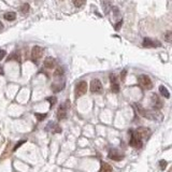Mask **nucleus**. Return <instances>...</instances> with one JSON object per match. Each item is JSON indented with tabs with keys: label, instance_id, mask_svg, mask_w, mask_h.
Wrapping results in <instances>:
<instances>
[{
	"label": "nucleus",
	"instance_id": "obj_1",
	"mask_svg": "<svg viewBox=\"0 0 172 172\" xmlns=\"http://www.w3.org/2000/svg\"><path fill=\"white\" fill-rule=\"evenodd\" d=\"M130 141L129 144L132 146V148H139L142 146V138L140 137V134L137 132V130H130Z\"/></svg>",
	"mask_w": 172,
	"mask_h": 172
},
{
	"label": "nucleus",
	"instance_id": "obj_2",
	"mask_svg": "<svg viewBox=\"0 0 172 172\" xmlns=\"http://www.w3.org/2000/svg\"><path fill=\"white\" fill-rule=\"evenodd\" d=\"M138 81H139L140 86L143 87L144 89H152L153 88L152 80L150 79V76H148L146 74H141V75L138 78Z\"/></svg>",
	"mask_w": 172,
	"mask_h": 172
},
{
	"label": "nucleus",
	"instance_id": "obj_3",
	"mask_svg": "<svg viewBox=\"0 0 172 172\" xmlns=\"http://www.w3.org/2000/svg\"><path fill=\"white\" fill-rule=\"evenodd\" d=\"M86 92H87V83L85 81H81L76 84V86H75V97L76 98L85 95Z\"/></svg>",
	"mask_w": 172,
	"mask_h": 172
},
{
	"label": "nucleus",
	"instance_id": "obj_4",
	"mask_svg": "<svg viewBox=\"0 0 172 172\" xmlns=\"http://www.w3.org/2000/svg\"><path fill=\"white\" fill-rule=\"evenodd\" d=\"M43 54V49L39 46V45H34L32 49H31V59L32 61H34L36 64H38V60L42 57Z\"/></svg>",
	"mask_w": 172,
	"mask_h": 172
},
{
	"label": "nucleus",
	"instance_id": "obj_5",
	"mask_svg": "<svg viewBox=\"0 0 172 172\" xmlns=\"http://www.w3.org/2000/svg\"><path fill=\"white\" fill-rule=\"evenodd\" d=\"M70 105V102L69 101H66L64 104H61L59 107L58 111H57V118L59 121H63L65 118L67 117V110H68V107Z\"/></svg>",
	"mask_w": 172,
	"mask_h": 172
},
{
	"label": "nucleus",
	"instance_id": "obj_6",
	"mask_svg": "<svg viewBox=\"0 0 172 172\" xmlns=\"http://www.w3.org/2000/svg\"><path fill=\"white\" fill-rule=\"evenodd\" d=\"M90 92L93 94H101V92H102V84L100 82V80L94 79L90 82Z\"/></svg>",
	"mask_w": 172,
	"mask_h": 172
},
{
	"label": "nucleus",
	"instance_id": "obj_7",
	"mask_svg": "<svg viewBox=\"0 0 172 172\" xmlns=\"http://www.w3.org/2000/svg\"><path fill=\"white\" fill-rule=\"evenodd\" d=\"M110 81H111V92L117 94L119 92V84L117 83V78L115 74L110 75Z\"/></svg>",
	"mask_w": 172,
	"mask_h": 172
},
{
	"label": "nucleus",
	"instance_id": "obj_8",
	"mask_svg": "<svg viewBox=\"0 0 172 172\" xmlns=\"http://www.w3.org/2000/svg\"><path fill=\"white\" fill-rule=\"evenodd\" d=\"M151 103H152V107L154 110H159V109H161L162 107V102L161 100L159 99L156 94H153L152 97H151Z\"/></svg>",
	"mask_w": 172,
	"mask_h": 172
},
{
	"label": "nucleus",
	"instance_id": "obj_9",
	"mask_svg": "<svg viewBox=\"0 0 172 172\" xmlns=\"http://www.w3.org/2000/svg\"><path fill=\"white\" fill-rule=\"evenodd\" d=\"M109 158L112 159V160H115V161H121L122 159H124V155L121 154V153L116 151V150H111L109 152Z\"/></svg>",
	"mask_w": 172,
	"mask_h": 172
},
{
	"label": "nucleus",
	"instance_id": "obj_10",
	"mask_svg": "<svg viewBox=\"0 0 172 172\" xmlns=\"http://www.w3.org/2000/svg\"><path fill=\"white\" fill-rule=\"evenodd\" d=\"M143 46L144 47H158V46H160V42L154 41V40L150 39V38H144V40H143Z\"/></svg>",
	"mask_w": 172,
	"mask_h": 172
},
{
	"label": "nucleus",
	"instance_id": "obj_11",
	"mask_svg": "<svg viewBox=\"0 0 172 172\" xmlns=\"http://www.w3.org/2000/svg\"><path fill=\"white\" fill-rule=\"evenodd\" d=\"M137 132L140 134V137L142 138V139H148V138L150 137L151 131H150V129H148V128L140 127L137 129Z\"/></svg>",
	"mask_w": 172,
	"mask_h": 172
},
{
	"label": "nucleus",
	"instance_id": "obj_12",
	"mask_svg": "<svg viewBox=\"0 0 172 172\" xmlns=\"http://www.w3.org/2000/svg\"><path fill=\"white\" fill-rule=\"evenodd\" d=\"M43 65L46 69H53L55 67V59L53 57H46L44 59Z\"/></svg>",
	"mask_w": 172,
	"mask_h": 172
},
{
	"label": "nucleus",
	"instance_id": "obj_13",
	"mask_svg": "<svg viewBox=\"0 0 172 172\" xmlns=\"http://www.w3.org/2000/svg\"><path fill=\"white\" fill-rule=\"evenodd\" d=\"M99 172H112V167L107 162H101Z\"/></svg>",
	"mask_w": 172,
	"mask_h": 172
},
{
	"label": "nucleus",
	"instance_id": "obj_14",
	"mask_svg": "<svg viewBox=\"0 0 172 172\" xmlns=\"http://www.w3.org/2000/svg\"><path fill=\"white\" fill-rule=\"evenodd\" d=\"M159 92H160V94H161L162 97H165L166 99H169L170 98V93H169V90H168L163 85H161V86H159Z\"/></svg>",
	"mask_w": 172,
	"mask_h": 172
},
{
	"label": "nucleus",
	"instance_id": "obj_15",
	"mask_svg": "<svg viewBox=\"0 0 172 172\" xmlns=\"http://www.w3.org/2000/svg\"><path fill=\"white\" fill-rule=\"evenodd\" d=\"M3 17H5V20H9V22H13L16 18V13L15 12H8V13H5Z\"/></svg>",
	"mask_w": 172,
	"mask_h": 172
},
{
	"label": "nucleus",
	"instance_id": "obj_16",
	"mask_svg": "<svg viewBox=\"0 0 172 172\" xmlns=\"http://www.w3.org/2000/svg\"><path fill=\"white\" fill-rule=\"evenodd\" d=\"M64 87H65V83L61 84V85H60L59 83H54L53 85H52V89L54 90L55 93H58V92H60V90L64 88Z\"/></svg>",
	"mask_w": 172,
	"mask_h": 172
},
{
	"label": "nucleus",
	"instance_id": "obj_17",
	"mask_svg": "<svg viewBox=\"0 0 172 172\" xmlns=\"http://www.w3.org/2000/svg\"><path fill=\"white\" fill-rule=\"evenodd\" d=\"M72 2H73L74 7H76V8H81V7H83V5H85L86 0H72Z\"/></svg>",
	"mask_w": 172,
	"mask_h": 172
},
{
	"label": "nucleus",
	"instance_id": "obj_18",
	"mask_svg": "<svg viewBox=\"0 0 172 172\" xmlns=\"http://www.w3.org/2000/svg\"><path fill=\"white\" fill-rule=\"evenodd\" d=\"M30 10V7L28 3H24V5L20 7V12L23 13V14H27Z\"/></svg>",
	"mask_w": 172,
	"mask_h": 172
},
{
	"label": "nucleus",
	"instance_id": "obj_19",
	"mask_svg": "<svg viewBox=\"0 0 172 172\" xmlns=\"http://www.w3.org/2000/svg\"><path fill=\"white\" fill-rule=\"evenodd\" d=\"M165 40L167 41L168 43H171L172 42V31H167L166 34H165Z\"/></svg>",
	"mask_w": 172,
	"mask_h": 172
},
{
	"label": "nucleus",
	"instance_id": "obj_20",
	"mask_svg": "<svg viewBox=\"0 0 172 172\" xmlns=\"http://www.w3.org/2000/svg\"><path fill=\"white\" fill-rule=\"evenodd\" d=\"M64 74V68H57L54 72V76H61Z\"/></svg>",
	"mask_w": 172,
	"mask_h": 172
},
{
	"label": "nucleus",
	"instance_id": "obj_21",
	"mask_svg": "<svg viewBox=\"0 0 172 172\" xmlns=\"http://www.w3.org/2000/svg\"><path fill=\"white\" fill-rule=\"evenodd\" d=\"M34 116L38 118V121H43L46 116H47V114L44 113V114H41V113H34Z\"/></svg>",
	"mask_w": 172,
	"mask_h": 172
},
{
	"label": "nucleus",
	"instance_id": "obj_22",
	"mask_svg": "<svg viewBox=\"0 0 172 172\" xmlns=\"http://www.w3.org/2000/svg\"><path fill=\"white\" fill-rule=\"evenodd\" d=\"M47 101L49 102V104H51V108H52L55 103H56L57 99H56V97H49V98H47Z\"/></svg>",
	"mask_w": 172,
	"mask_h": 172
},
{
	"label": "nucleus",
	"instance_id": "obj_23",
	"mask_svg": "<svg viewBox=\"0 0 172 172\" xmlns=\"http://www.w3.org/2000/svg\"><path fill=\"white\" fill-rule=\"evenodd\" d=\"M122 24H123V20H121L119 22H117L116 24H115V26H114V28H115V30L117 31V30L121 29V27H122Z\"/></svg>",
	"mask_w": 172,
	"mask_h": 172
},
{
	"label": "nucleus",
	"instance_id": "obj_24",
	"mask_svg": "<svg viewBox=\"0 0 172 172\" xmlns=\"http://www.w3.org/2000/svg\"><path fill=\"white\" fill-rule=\"evenodd\" d=\"M25 143V140H22V141H20V142H17L16 143V145H15L14 146V148H13V151H16V150H17V148H20V146H22V145H23V144H24Z\"/></svg>",
	"mask_w": 172,
	"mask_h": 172
},
{
	"label": "nucleus",
	"instance_id": "obj_25",
	"mask_svg": "<svg viewBox=\"0 0 172 172\" xmlns=\"http://www.w3.org/2000/svg\"><path fill=\"white\" fill-rule=\"evenodd\" d=\"M5 54H7V52H5V49H0V60H2V59L5 58Z\"/></svg>",
	"mask_w": 172,
	"mask_h": 172
},
{
	"label": "nucleus",
	"instance_id": "obj_26",
	"mask_svg": "<svg viewBox=\"0 0 172 172\" xmlns=\"http://www.w3.org/2000/svg\"><path fill=\"white\" fill-rule=\"evenodd\" d=\"M159 165H160V168H161L162 170H163L165 168L167 167V162H166V161H163V160H161V161L159 162Z\"/></svg>",
	"mask_w": 172,
	"mask_h": 172
},
{
	"label": "nucleus",
	"instance_id": "obj_27",
	"mask_svg": "<svg viewBox=\"0 0 172 172\" xmlns=\"http://www.w3.org/2000/svg\"><path fill=\"white\" fill-rule=\"evenodd\" d=\"M125 75H126V70H124L123 72H122V78H121V79H122V81H124V80H125Z\"/></svg>",
	"mask_w": 172,
	"mask_h": 172
},
{
	"label": "nucleus",
	"instance_id": "obj_28",
	"mask_svg": "<svg viewBox=\"0 0 172 172\" xmlns=\"http://www.w3.org/2000/svg\"><path fill=\"white\" fill-rule=\"evenodd\" d=\"M5 74V71H3V68L0 66V75H3Z\"/></svg>",
	"mask_w": 172,
	"mask_h": 172
},
{
	"label": "nucleus",
	"instance_id": "obj_29",
	"mask_svg": "<svg viewBox=\"0 0 172 172\" xmlns=\"http://www.w3.org/2000/svg\"><path fill=\"white\" fill-rule=\"evenodd\" d=\"M1 28H3V24L0 22V29H1Z\"/></svg>",
	"mask_w": 172,
	"mask_h": 172
}]
</instances>
